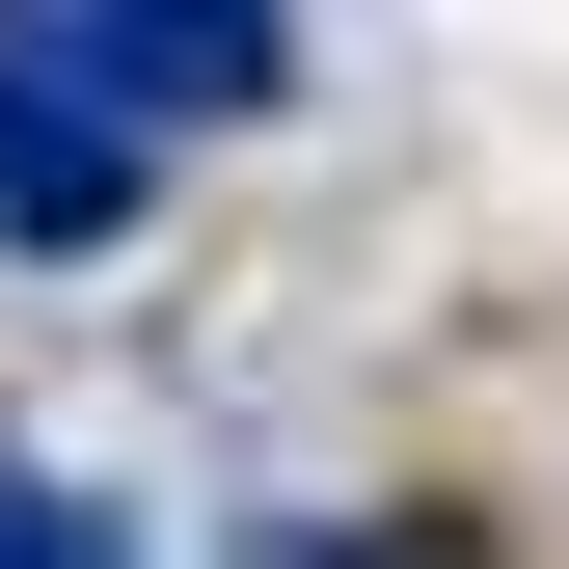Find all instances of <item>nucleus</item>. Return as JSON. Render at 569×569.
<instances>
[{"label":"nucleus","mask_w":569,"mask_h":569,"mask_svg":"<svg viewBox=\"0 0 569 569\" xmlns=\"http://www.w3.org/2000/svg\"><path fill=\"white\" fill-rule=\"evenodd\" d=\"M136 190H163V109H136L82 28H0V244L82 271V244H136Z\"/></svg>","instance_id":"nucleus-1"},{"label":"nucleus","mask_w":569,"mask_h":569,"mask_svg":"<svg viewBox=\"0 0 569 569\" xmlns=\"http://www.w3.org/2000/svg\"><path fill=\"white\" fill-rule=\"evenodd\" d=\"M0 569H136V542H109L82 488H54V461H0Z\"/></svg>","instance_id":"nucleus-3"},{"label":"nucleus","mask_w":569,"mask_h":569,"mask_svg":"<svg viewBox=\"0 0 569 569\" xmlns=\"http://www.w3.org/2000/svg\"><path fill=\"white\" fill-rule=\"evenodd\" d=\"M54 28H82V54H109L163 136H244V109H299V28H271V0H54Z\"/></svg>","instance_id":"nucleus-2"}]
</instances>
